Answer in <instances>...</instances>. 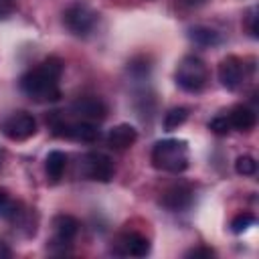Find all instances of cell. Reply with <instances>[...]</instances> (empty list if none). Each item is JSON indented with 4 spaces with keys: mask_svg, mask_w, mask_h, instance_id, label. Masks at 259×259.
Wrapping results in <instances>:
<instances>
[{
    "mask_svg": "<svg viewBox=\"0 0 259 259\" xmlns=\"http://www.w3.org/2000/svg\"><path fill=\"white\" fill-rule=\"evenodd\" d=\"M192 200H194V192L188 184H172L162 192V198H160L162 206H166L172 212L186 210L192 204Z\"/></svg>",
    "mask_w": 259,
    "mask_h": 259,
    "instance_id": "30bf717a",
    "label": "cell"
},
{
    "mask_svg": "<svg viewBox=\"0 0 259 259\" xmlns=\"http://www.w3.org/2000/svg\"><path fill=\"white\" fill-rule=\"evenodd\" d=\"M227 119L231 123V130H237V132H251L257 123V113L247 107V105H235L229 113H227Z\"/></svg>",
    "mask_w": 259,
    "mask_h": 259,
    "instance_id": "5bb4252c",
    "label": "cell"
},
{
    "mask_svg": "<svg viewBox=\"0 0 259 259\" xmlns=\"http://www.w3.org/2000/svg\"><path fill=\"white\" fill-rule=\"evenodd\" d=\"M186 119H188V107H172L164 115V130L166 132L178 130Z\"/></svg>",
    "mask_w": 259,
    "mask_h": 259,
    "instance_id": "ac0fdd59",
    "label": "cell"
},
{
    "mask_svg": "<svg viewBox=\"0 0 259 259\" xmlns=\"http://www.w3.org/2000/svg\"><path fill=\"white\" fill-rule=\"evenodd\" d=\"M255 225V214H251V212H239L233 221H231V231L233 233H245L249 227H253Z\"/></svg>",
    "mask_w": 259,
    "mask_h": 259,
    "instance_id": "ffe728a7",
    "label": "cell"
},
{
    "mask_svg": "<svg viewBox=\"0 0 259 259\" xmlns=\"http://www.w3.org/2000/svg\"><path fill=\"white\" fill-rule=\"evenodd\" d=\"M136 140H138V130L130 123H119V125L111 127L107 134V146L117 152L132 148L136 144Z\"/></svg>",
    "mask_w": 259,
    "mask_h": 259,
    "instance_id": "4fadbf2b",
    "label": "cell"
},
{
    "mask_svg": "<svg viewBox=\"0 0 259 259\" xmlns=\"http://www.w3.org/2000/svg\"><path fill=\"white\" fill-rule=\"evenodd\" d=\"M184 6H200V4H204L206 0H180Z\"/></svg>",
    "mask_w": 259,
    "mask_h": 259,
    "instance_id": "484cf974",
    "label": "cell"
},
{
    "mask_svg": "<svg viewBox=\"0 0 259 259\" xmlns=\"http://www.w3.org/2000/svg\"><path fill=\"white\" fill-rule=\"evenodd\" d=\"M71 113H73L77 119L97 123V121L105 119V115H107V105H105V101H103L101 97L83 95V97H77V99L71 103Z\"/></svg>",
    "mask_w": 259,
    "mask_h": 259,
    "instance_id": "9c48e42d",
    "label": "cell"
},
{
    "mask_svg": "<svg viewBox=\"0 0 259 259\" xmlns=\"http://www.w3.org/2000/svg\"><path fill=\"white\" fill-rule=\"evenodd\" d=\"M99 14L89 4L83 2H75L63 12V22L69 28V32H73L75 36H87L89 32H93Z\"/></svg>",
    "mask_w": 259,
    "mask_h": 259,
    "instance_id": "5b68a950",
    "label": "cell"
},
{
    "mask_svg": "<svg viewBox=\"0 0 259 259\" xmlns=\"http://www.w3.org/2000/svg\"><path fill=\"white\" fill-rule=\"evenodd\" d=\"M51 130H53V136H57V138H65V140H73V142L93 144V142L99 140L97 123L83 121V119L67 121V119L55 115V117L51 119Z\"/></svg>",
    "mask_w": 259,
    "mask_h": 259,
    "instance_id": "277c9868",
    "label": "cell"
},
{
    "mask_svg": "<svg viewBox=\"0 0 259 259\" xmlns=\"http://www.w3.org/2000/svg\"><path fill=\"white\" fill-rule=\"evenodd\" d=\"M79 227L81 225H79V221L75 217H71V214H57L53 219V231H55L53 243L61 245L63 251H65V247H69L75 241V237L79 233Z\"/></svg>",
    "mask_w": 259,
    "mask_h": 259,
    "instance_id": "7c38bea8",
    "label": "cell"
},
{
    "mask_svg": "<svg viewBox=\"0 0 259 259\" xmlns=\"http://www.w3.org/2000/svg\"><path fill=\"white\" fill-rule=\"evenodd\" d=\"M12 255V251H10V247L4 243V241H0V259H8Z\"/></svg>",
    "mask_w": 259,
    "mask_h": 259,
    "instance_id": "d4e9b609",
    "label": "cell"
},
{
    "mask_svg": "<svg viewBox=\"0 0 259 259\" xmlns=\"http://www.w3.org/2000/svg\"><path fill=\"white\" fill-rule=\"evenodd\" d=\"M249 32H251V36H257V16H255V10H251V14H249Z\"/></svg>",
    "mask_w": 259,
    "mask_h": 259,
    "instance_id": "cb8c5ba5",
    "label": "cell"
},
{
    "mask_svg": "<svg viewBox=\"0 0 259 259\" xmlns=\"http://www.w3.org/2000/svg\"><path fill=\"white\" fill-rule=\"evenodd\" d=\"M22 214H24L22 204L18 200H14L6 190H0V219L12 221V223H20Z\"/></svg>",
    "mask_w": 259,
    "mask_h": 259,
    "instance_id": "2e32d148",
    "label": "cell"
},
{
    "mask_svg": "<svg viewBox=\"0 0 259 259\" xmlns=\"http://www.w3.org/2000/svg\"><path fill=\"white\" fill-rule=\"evenodd\" d=\"M174 79H176V85L186 93H198L208 83V67L200 57L186 55L180 59Z\"/></svg>",
    "mask_w": 259,
    "mask_h": 259,
    "instance_id": "3957f363",
    "label": "cell"
},
{
    "mask_svg": "<svg viewBox=\"0 0 259 259\" xmlns=\"http://www.w3.org/2000/svg\"><path fill=\"white\" fill-rule=\"evenodd\" d=\"M18 2L16 0H0V18H8L16 12Z\"/></svg>",
    "mask_w": 259,
    "mask_h": 259,
    "instance_id": "7402d4cb",
    "label": "cell"
},
{
    "mask_svg": "<svg viewBox=\"0 0 259 259\" xmlns=\"http://www.w3.org/2000/svg\"><path fill=\"white\" fill-rule=\"evenodd\" d=\"M212 255H214V251L208 247H196V249L186 253V257H212Z\"/></svg>",
    "mask_w": 259,
    "mask_h": 259,
    "instance_id": "603a6c76",
    "label": "cell"
},
{
    "mask_svg": "<svg viewBox=\"0 0 259 259\" xmlns=\"http://www.w3.org/2000/svg\"><path fill=\"white\" fill-rule=\"evenodd\" d=\"M65 63L59 57H47L34 69L26 71L20 77V91L30 97L34 103H55L61 99V75Z\"/></svg>",
    "mask_w": 259,
    "mask_h": 259,
    "instance_id": "6da1fadb",
    "label": "cell"
},
{
    "mask_svg": "<svg viewBox=\"0 0 259 259\" xmlns=\"http://www.w3.org/2000/svg\"><path fill=\"white\" fill-rule=\"evenodd\" d=\"M247 77V65L241 57L237 55H227L221 63H219V81L225 89L229 91H237Z\"/></svg>",
    "mask_w": 259,
    "mask_h": 259,
    "instance_id": "ba28073f",
    "label": "cell"
},
{
    "mask_svg": "<svg viewBox=\"0 0 259 259\" xmlns=\"http://www.w3.org/2000/svg\"><path fill=\"white\" fill-rule=\"evenodd\" d=\"M208 130L214 132L217 136H227V134L231 132V123H229L227 115H219V117H214V119L208 123Z\"/></svg>",
    "mask_w": 259,
    "mask_h": 259,
    "instance_id": "44dd1931",
    "label": "cell"
},
{
    "mask_svg": "<svg viewBox=\"0 0 259 259\" xmlns=\"http://www.w3.org/2000/svg\"><path fill=\"white\" fill-rule=\"evenodd\" d=\"M79 168H81L85 178L95 180V182H109L115 174L113 160L103 152H87L81 158Z\"/></svg>",
    "mask_w": 259,
    "mask_h": 259,
    "instance_id": "52a82bcc",
    "label": "cell"
},
{
    "mask_svg": "<svg viewBox=\"0 0 259 259\" xmlns=\"http://www.w3.org/2000/svg\"><path fill=\"white\" fill-rule=\"evenodd\" d=\"M188 36L198 47H214L221 42V34L208 26H192L188 30Z\"/></svg>",
    "mask_w": 259,
    "mask_h": 259,
    "instance_id": "e0dca14e",
    "label": "cell"
},
{
    "mask_svg": "<svg viewBox=\"0 0 259 259\" xmlns=\"http://www.w3.org/2000/svg\"><path fill=\"white\" fill-rule=\"evenodd\" d=\"M67 154L61 152V150H51L45 158V170H47V176L53 180V182H59L65 174V168H67Z\"/></svg>",
    "mask_w": 259,
    "mask_h": 259,
    "instance_id": "9a60e30c",
    "label": "cell"
},
{
    "mask_svg": "<svg viewBox=\"0 0 259 259\" xmlns=\"http://www.w3.org/2000/svg\"><path fill=\"white\" fill-rule=\"evenodd\" d=\"M115 251L123 257H146L150 253V241L136 233V231H130V233H123L117 243H115Z\"/></svg>",
    "mask_w": 259,
    "mask_h": 259,
    "instance_id": "8fae6325",
    "label": "cell"
},
{
    "mask_svg": "<svg viewBox=\"0 0 259 259\" xmlns=\"http://www.w3.org/2000/svg\"><path fill=\"white\" fill-rule=\"evenodd\" d=\"M235 170H237V174H241V176H253L255 170H257V162H255L253 156L243 154V156H239V158L235 160Z\"/></svg>",
    "mask_w": 259,
    "mask_h": 259,
    "instance_id": "d6986e66",
    "label": "cell"
},
{
    "mask_svg": "<svg viewBox=\"0 0 259 259\" xmlns=\"http://www.w3.org/2000/svg\"><path fill=\"white\" fill-rule=\"evenodd\" d=\"M152 164L154 168L170 174H180L190 164V150L184 140H160L152 148Z\"/></svg>",
    "mask_w": 259,
    "mask_h": 259,
    "instance_id": "7a4b0ae2",
    "label": "cell"
},
{
    "mask_svg": "<svg viewBox=\"0 0 259 259\" xmlns=\"http://www.w3.org/2000/svg\"><path fill=\"white\" fill-rule=\"evenodd\" d=\"M2 162H4V150H0V168H2Z\"/></svg>",
    "mask_w": 259,
    "mask_h": 259,
    "instance_id": "4316f807",
    "label": "cell"
},
{
    "mask_svg": "<svg viewBox=\"0 0 259 259\" xmlns=\"http://www.w3.org/2000/svg\"><path fill=\"white\" fill-rule=\"evenodd\" d=\"M0 132L10 142H24L36 134V119L28 111H14L0 121Z\"/></svg>",
    "mask_w": 259,
    "mask_h": 259,
    "instance_id": "8992f818",
    "label": "cell"
}]
</instances>
